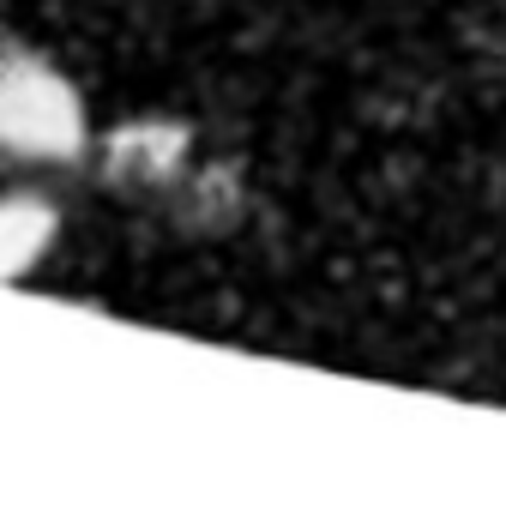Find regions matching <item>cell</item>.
<instances>
[{"label":"cell","instance_id":"cell-1","mask_svg":"<svg viewBox=\"0 0 506 512\" xmlns=\"http://www.w3.org/2000/svg\"><path fill=\"white\" fill-rule=\"evenodd\" d=\"M91 151V115L79 85L43 55L0 37V157L73 163Z\"/></svg>","mask_w":506,"mask_h":512},{"label":"cell","instance_id":"cell-2","mask_svg":"<svg viewBox=\"0 0 506 512\" xmlns=\"http://www.w3.org/2000/svg\"><path fill=\"white\" fill-rule=\"evenodd\" d=\"M187 157H193V133L181 121H127L121 133L103 139V163L115 169V181H133V187L181 181Z\"/></svg>","mask_w":506,"mask_h":512},{"label":"cell","instance_id":"cell-3","mask_svg":"<svg viewBox=\"0 0 506 512\" xmlns=\"http://www.w3.org/2000/svg\"><path fill=\"white\" fill-rule=\"evenodd\" d=\"M61 241V211L37 187H7L0 193V284L31 278L49 247Z\"/></svg>","mask_w":506,"mask_h":512}]
</instances>
